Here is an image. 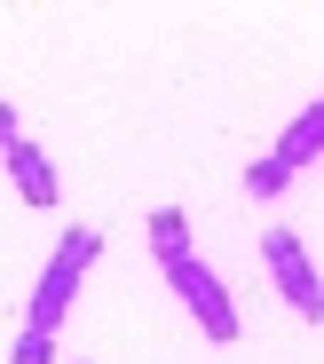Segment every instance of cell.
<instances>
[{
    "label": "cell",
    "mask_w": 324,
    "mask_h": 364,
    "mask_svg": "<svg viewBox=\"0 0 324 364\" xmlns=\"http://www.w3.org/2000/svg\"><path fill=\"white\" fill-rule=\"evenodd\" d=\"M72 364H87V356H72Z\"/></svg>",
    "instance_id": "cell-10"
},
{
    "label": "cell",
    "mask_w": 324,
    "mask_h": 364,
    "mask_svg": "<svg viewBox=\"0 0 324 364\" xmlns=\"http://www.w3.org/2000/svg\"><path fill=\"white\" fill-rule=\"evenodd\" d=\"M95 254H103V237H95V230H63V246L48 254V269H40V285H32V317H24V325L55 333L63 309H72V293H80V277L95 269Z\"/></svg>",
    "instance_id": "cell-1"
},
{
    "label": "cell",
    "mask_w": 324,
    "mask_h": 364,
    "mask_svg": "<svg viewBox=\"0 0 324 364\" xmlns=\"http://www.w3.org/2000/svg\"><path fill=\"white\" fill-rule=\"evenodd\" d=\"M277 159H285V166H308V159H324V95H316V103H301V119L277 135Z\"/></svg>",
    "instance_id": "cell-5"
},
{
    "label": "cell",
    "mask_w": 324,
    "mask_h": 364,
    "mask_svg": "<svg viewBox=\"0 0 324 364\" xmlns=\"http://www.w3.org/2000/svg\"><path fill=\"white\" fill-rule=\"evenodd\" d=\"M24 135H16V103H0V151H16Z\"/></svg>",
    "instance_id": "cell-9"
},
{
    "label": "cell",
    "mask_w": 324,
    "mask_h": 364,
    "mask_svg": "<svg viewBox=\"0 0 324 364\" xmlns=\"http://www.w3.org/2000/svg\"><path fill=\"white\" fill-rule=\"evenodd\" d=\"M151 254H158L166 269L190 262V214H182V206H158V214H151Z\"/></svg>",
    "instance_id": "cell-6"
},
{
    "label": "cell",
    "mask_w": 324,
    "mask_h": 364,
    "mask_svg": "<svg viewBox=\"0 0 324 364\" xmlns=\"http://www.w3.org/2000/svg\"><path fill=\"white\" fill-rule=\"evenodd\" d=\"M9 364H55V333L24 325V341H16V356H9Z\"/></svg>",
    "instance_id": "cell-8"
},
{
    "label": "cell",
    "mask_w": 324,
    "mask_h": 364,
    "mask_svg": "<svg viewBox=\"0 0 324 364\" xmlns=\"http://www.w3.org/2000/svg\"><path fill=\"white\" fill-rule=\"evenodd\" d=\"M261 262H269V277H277V293L293 301V309H301L308 325H324V277H316V262L301 254V237H293L285 222L261 230Z\"/></svg>",
    "instance_id": "cell-2"
},
{
    "label": "cell",
    "mask_w": 324,
    "mask_h": 364,
    "mask_svg": "<svg viewBox=\"0 0 324 364\" xmlns=\"http://www.w3.org/2000/svg\"><path fill=\"white\" fill-rule=\"evenodd\" d=\"M166 277H174L182 309L198 317V333H206V341H237V301H230V285H222L206 262H182V269H166Z\"/></svg>",
    "instance_id": "cell-3"
},
{
    "label": "cell",
    "mask_w": 324,
    "mask_h": 364,
    "mask_svg": "<svg viewBox=\"0 0 324 364\" xmlns=\"http://www.w3.org/2000/svg\"><path fill=\"white\" fill-rule=\"evenodd\" d=\"M9 174H16L24 206H55V166H48L40 143H16V151H9Z\"/></svg>",
    "instance_id": "cell-4"
},
{
    "label": "cell",
    "mask_w": 324,
    "mask_h": 364,
    "mask_svg": "<svg viewBox=\"0 0 324 364\" xmlns=\"http://www.w3.org/2000/svg\"><path fill=\"white\" fill-rule=\"evenodd\" d=\"M285 182H293V166L269 151V159H253V166H245V198H277Z\"/></svg>",
    "instance_id": "cell-7"
}]
</instances>
